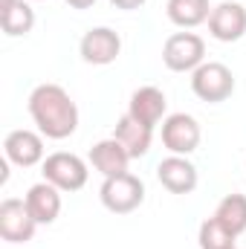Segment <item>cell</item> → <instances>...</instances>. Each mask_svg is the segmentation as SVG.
<instances>
[{"mask_svg": "<svg viewBox=\"0 0 246 249\" xmlns=\"http://www.w3.org/2000/svg\"><path fill=\"white\" fill-rule=\"evenodd\" d=\"M116 9H122V12H133V9H142L148 0H110Z\"/></svg>", "mask_w": 246, "mask_h": 249, "instance_id": "cell-20", "label": "cell"}, {"mask_svg": "<svg viewBox=\"0 0 246 249\" xmlns=\"http://www.w3.org/2000/svg\"><path fill=\"white\" fill-rule=\"evenodd\" d=\"M90 165L107 180V177H119L127 174V165H130V154L124 151V145L110 136V139H99L93 148H90Z\"/></svg>", "mask_w": 246, "mask_h": 249, "instance_id": "cell-14", "label": "cell"}, {"mask_svg": "<svg viewBox=\"0 0 246 249\" xmlns=\"http://www.w3.org/2000/svg\"><path fill=\"white\" fill-rule=\"evenodd\" d=\"M191 90H194V96L200 102L220 105V102L232 99V93H235V75H232V70L226 64L206 61L191 72Z\"/></svg>", "mask_w": 246, "mask_h": 249, "instance_id": "cell-2", "label": "cell"}, {"mask_svg": "<svg viewBox=\"0 0 246 249\" xmlns=\"http://www.w3.org/2000/svg\"><path fill=\"white\" fill-rule=\"evenodd\" d=\"M235 249H238V247H235Z\"/></svg>", "mask_w": 246, "mask_h": 249, "instance_id": "cell-23", "label": "cell"}, {"mask_svg": "<svg viewBox=\"0 0 246 249\" xmlns=\"http://www.w3.org/2000/svg\"><path fill=\"white\" fill-rule=\"evenodd\" d=\"M67 3H70L72 9H90V6H93L96 0H67Z\"/></svg>", "mask_w": 246, "mask_h": 249, "instance_id": "cell-21", "label": "cell"}, {"mask_svg": "<svg viewBox=\"0 0 246 249\" xmlns=\"http://www.w3.org/2000/svg\"><path fill=\"white\" fill-rule=\"evenodd\" d=\"M44 133H35V130H26V127H18V130H9L6 139H3V154L12 165L18 168H32V165H41L47 157H44Z\"/></svg>", "mask_w": 246, "mask_h": 249, "instance_id": "cell-9", "label": "cell"}, {"mask_svg": "<svg viewBox=\"0 0 246 249\" xmlns=\"http://www.w3.org/2000/svg\"><path fill=\"white\" fill-rule=\"evenodd\" d=\"M162 64L171 72H194L206 64V41L197 32H174L162 44Z\"/></svg>", "mask_w": 246, "mask_h": 249, "instance_id": "cell-5", "label": "cell"}, {"mask_svg": "<svg viewBox=\"0 0 246 249\" xmlns=\"http://www.w3.org/2000/svg\"><path fill=\"white\" fill-rule=\"evenodd\" d=\"M214 6H209V0H168L165 3V15L174 26L180 29H194L200 23H209Z\"/></svg>", "mask_w": 246, "mask_h": 249, "instance_id": "cell-16", "label": "cell"}, {"mask_svg": "<svg viewBox=\"0 0 246 249\" xmlns=\"http://www.w3.org/2000/svg\"><path fill=\"white\" fill-rule=\"evenodd\" d=\"M200 139H203V130L191 113H171L162 119V145L171 154H180V157L194 154L200 148Z\"/></svg>", "mask_w": 246, "mask_h": 249, "instance_id": "cell-8", "label": "cell"}, {"mask_svg": "<svg viewBox=\"0 0 246 249\" xmlns=\"http://www.w3.org/2000/svg\"><path fill=\"white\" fill-rule=\"evenodd\" d=\"M209 35L220 44H235L246 35V9L235 0H223L209 15Z\"/></svg>", "mask_w": 246, "mask_h": 249, "instance_id": "cell-10", "label": "cell"}, {"mask_svg": "<svg viewBox=\"0 0 246 249\" xmlns=\"http://www.w3.org/2000/svg\"><path fill=\"white\" fill-rule=\"evenodd\" d=\"M157 180L162 183L165 191H171V194H191L197 188V183H200V174H197V165L188 157L168 154L157 165Z\"/></svg>", "mask_w": 246, "mask_h": 249, "instance_id": "cell-11", "label": "cell"}, {"mask_svg": "<svg viewBox=\"0 0 246 249\" xmlns=\"http://www.w3.org/2000/svg\"><path fill=\"white\" fill-rule=\"evenodd\" d=\"M214 217L232 232V235H244L246 232V194H226L217 209Z\"/></svg>", "mask_w": 246, "mask_h": 249, "instance_id": "cell-18", "label": "cell"}, {"mask_svg": "<svg viewBox=\"0 0 246 249\" xmlns=\"http://www.w3.org/2000/svg\"><path fill=\"white\" fill-rule=\"evenodd\" d=\"M41 174H44L47 183H53L58 191H81L87 186L90 168H87V162L78 154L55 151V154H50L41 162Z\"/></svg>", "mask_w": 246, "mask_h": 249, "instance_id": "cell-3", "label": "cell"}, {"mask_svg": "<svg viewBox=\"0 0 246 249\" xmlns=\"http://www.w3.org/2000/svg\"><path fill=\"white\" fill-rule=\"evenodd\" d=\"M78 53H81L84 61L93 64V67H107V64H113L119 58V53H122V38H119V32L110 29V26H93V29H87V32L81 35Z\"/></svg>", "mask_w": 246, "mask_h": 249, "instance_id": "cell-7", "label": "cell"}, {"mask_svg": "<svg viewBox=\"0 0 246 249\" xmlns=\"http://www.w3.org/2000/svg\"><path fill=\"white\" fill-rule=\"evenodd\" d=\"M0 26L9 38H23L32 32L35 26V9L29 6V0H18L12 9L0 12Z\"/></svg>", "mask_w": 246, "mask_h": 249, "instance_id": "cell-17", "label": "cell"}, {"mask_svg": "<svg viewBox=\"0 0 246 249\" xmlns=\"http://www.w3.org/2000/svg\"><path fill=\"white\" fill-rule=\"evenodd\" d=\"M35 217L29 214L26 209V200H18V197H6L0 203V238L12 247L18 244H26L35 238Z\"/></svg>", "mask_w": 246, "mask_h": 249, "instance_id": "cell-6", "label": "cell"}, {"mask_svg": "<svg viewBox=\"0 0 246 249\" xmlns=\"http://www.w3.org/2000/svg\"><path fill=\"white\" fill-rule=\"evenodd\" d=\"M165 110H168V99L159 87L154 84H145L139 90L130 93V102H127V113L136 119V122L148 124V127H157V124L165 119Z\"/></svg>", "mask_w": 246, "mask_h": 249, "instance_id": "cell-12", "label": "cell"}, {"mask_svg": "<svg viewBox=\"0 0 246 249\" xmlns=\"http://www.w3.org/2000/svg\"><path fill=\"white\" fill-rule=\"evenodd\" d=\"M6 249H15V247H6Z\"/></svg>", "mask_w": 246, "mask_h": 249, "instance_id": "cell-22", "label": "cell"}, {"mask_svg": "<svg viewBox=\"0 0 246 249\" xmlns=\"http://www.w3.org/2000/svg\"><path fill=\"white\" fill-rule=\"evenodd\" d=\"M23 200H26V209L35 217L38 226H50L61 214V191L53 186V183H47V180L29 186V191L23 194Z\"/></svg>", "mask_w": 246, "mask_h": 249, "instance_id": "cell-13", "label": "cell"}, {"mask_svg": "<svg viewBox=\"0 0 246 249\" xmlns=\"http://www.w3.org/2000/svg\"><path fill=\"white\" fill-rule=\"evenodd\" d=\"M113 136H116V139L124 145V151L130 154V160H139V157H145V154L151 151V142H154V127L136 122L130 113H124V116H119V122H116Z\"/></svg>", "mask_w": 246, "mask_h": 249, "instance_id": "cell-15", "label": "cell"}, {"mask_svg": "<svg viewBox=\"0 0 246 249\" xmlns=\"http://www.w3.org/2000/svg\"><path fill=\"white\" fill-rule=\"evenodd\" d=\"M197 244H200V249H235L238 247V235H232V232L211 214V217H206V220L200 223Z\"/></svg>", "mask_w": 246, "mask_h": 249, "instance_id": "cell-19", "label": "cell"}, {"mask_svg": "<svg viewBox=\"0 0 246 249\" xmlns=\"http://www.w3.org/2000/svg\"><path fill=\"white\" fill-rule=\"evenodd\" d=\"M102 206L113 214H130L145 203V183L136 174H119V177H107L99 188Z\"/></svg>", "mask_w": 246, "mask_h": 249, "instance_id": "cell-4", "label": "cell"}, {"mask_svg": "<svg viewBox=\"0 0 246 249\" xmlns=\"http://www.w3.org/2000/svg\"><path fill=\"white\" fill-rule=\"evenodd\" d=\"M29 116L47 139H67L78 127V105L61 84H38L29 93Z\"/></svg>", "mask_w": 246, "mask_h": 249, "instance_id": "cell-1", "label": "cell"}]
</instances>
